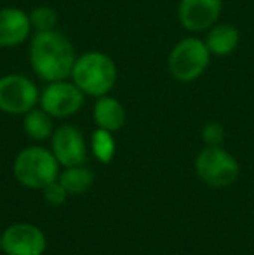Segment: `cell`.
<instances>
[{
    "mask_svg": "<svg viewBox=\"0 0 254 255\" xmlns=\"http://www.w3.org/2000/svg\"><path fill=\"white\" fill-rule=\"evenodd\" d=\"M77 54L71 42L58 30L35 31L30 42V64L44 82L66 80L71 77Z\"/></svg>",
    "mask_w": 254,
    "mask_h": 255,
    "instance_id": "cell-1",
    "label": "cell"
},
{
    "mask_svg": "<svg viewBox=\"0 0 254 255\" xmlns=\"http://www.w3.org/2000/svg\"><path fill=\"white\" fill-rule=\"evenodd\" d=\"M70 78L85 96L98 99L113 89L117 82V66L108 54L89 51L77 56Z\"/></svg>",
    "mask_w": 254,
    "mask_h": 255,
    "instance_id": "cell-2",
    "label": "cell"
},
{
    "mask_svg": "<svg viewBox=\"0 0 254 255\" xmlns=\"http://www.w3.org/2000/svg\"><path fill=\"white\" fill-rule=\"evenodd\" d=\"M58 165L54 153L40 146L23 149L14 160V175L23 186L31 189H44L49 182L56 181Z\"/></svg>",
    "mask_w": 254,
    "mask_h": 255,
    "instance_id": "cell-3",
    "label": "cell"
},
{
    "mask_svg": "<svg viewBox=\"0 0 254 255\" xmlns=\"http://www.w3.org/2000/svg\"><path fill=\"white\" fill-rule=\"evenodd\" d=\"M211 56L213 54L207 49L206 42L195 37H188L173 47L167 57V66L176 80L193 82L207 70Z\"/></svg>",
    "mask_w": 254,
    "mask_h": 255,
    "instance_id": "cell-4",
    "label": "cell"
},
{
    "mask_svg": "<svg viewBox=\"0 0 254 255\" xmlns=\"http://www.w3.org/2000/svg\"><path fill=\"white\" fill-rule=\"evenodd\" d=\"M199 177L213 188H227L239 177L237 160L221 146H206L195 160Z\"/></svg>",
    "mask_w": 254,
    "mask_h": 255,
    "instance_id": "cell-5",
    "label": "cell"
},
{
    "mask_svg": "<svg viewBox=\"0 0 254 255\" xmlns=\"http://www.w3.org/2000/svg\"><path fill=\"white\" fill-rule=\"evenodd\" d=\"M40 101V92L33 80L24 75H5L0 78V111L24 115Z\"/></svg>",
    "mask_w": 254,
    "mask_h": 255,
    "instance_id": "cell-6",
    "label": "cell"
},
{
    "mask_svg": "<svg viewBox=\"0 0 254 255\" xmlns=\"http://www.w3.org/2000/svg\"><path fill=\"white\" fill-rule=\"evenodd\" d=\"M85 94L73 82L58 80L49 82L40 92V108L47 111L52 118H66L75 115L84 106Z\"/></svg>",
    "mask_w": 254,
    "mask_h": 255,
    "instance_id": "cell-7",
    "label": "cell"
},
{
    "mask_svg": "<svg viewBox=\"0 0 254 255\" xmlns=\"http://www.w3.org/2000/svg\"><path fill=\"white\" fill-rule=\"evenodd\" d=\"M2 250L7 255H42L45 250V236L37 226H9L2 235Z\"/></svg>",
    "mask_w": 254,
    "mask_h": 255,
    "instance_id": "cell-8",
    "label": "cell"
},
{
    "mask_svg": "<svg viewBox=\"0 0 254 255\" xmlns=\"http://www.w3.org/2000/svg\"><path fill=\"white\" fill-rule=\"evenodd\" d=\"M221 7V0H181L178 17L185 30L200 33L216 24Z\"/></svg>",
    "mask_w": 254,
    "mask_h": 255,
    "instance_id": "cell-9",
    "label": "cell"
},
{
    "mask_svg": "<svg viewBox=\"0 0 254 255\" xmlns=\"http://www.w3.org/2000/svg\"><path fill=\"white\" fill-rule=\"evenodd\" d=\"M51 146L56 160L64 167H77L85 160V141L73 125H61L51 135Z\"/></svg>",
    "mask_w": 254,
    "mask_h": 255,
    "instance_id": "cell-10",
    "label": "cell"
},
{
    "mask_svg": "<svg viewBox=\"0 0 254 255\" xmlns=\"http://www.w3.org/2000/svg\"><path fill=\"white\" fill-rule=\"evenodd\" d=\"M30 14L17 7L0 9V47H19L31 33Z\"/></svg>",
    "mask_w": 254,
    "mask_h": 255,
    "instance_id": "cell-11",
    "label": "cell"
},
{
    "mask_svg": "<svg viewBox=\"0 0 254 255\" xmlns=\"http://www.w3.org/2000/svg\"><path fill=\"white\" fill-rule=\"evenodd\" d=\"M92 117L99 128L115 132L122 128L124 122H126V110H124L122 103L115 98H110L108 94L98 98L92 110Z\"/></svg>",
    "mask_w": 254,
    "mask_h": 255,
    "instance_id": "cell-12",
    "label": "cell"
},
{
    "mask_svg": "<svg viewBox=\"0 0 254 255\" xmlns=\"http://www.w3.org/2000/svg\"><path fill=\"white\" fill-rule=\"evenodd\" d=\"M241 33L234 24H214L209 28L206 42L207 49L214 56H228L237 49Z\"/></svg>",
    "mask_w": 254,
    "mask_h": 255,
    "instance_id": "cell-13",
    "label": "cell"
},
{
    "mask_svg": "<svg viewBox=\"0 0 254 255\" xmlns=\"http://www.w3.org/2000/svg\"><path fill=\"white\" fill-rule=\"evenodd\" d=\"M23 128L31 139L35 141H44L49 139L54 132L52 127V117L44 111L42 108H33L28 113H24L23 118Z\"/></svg>",
    "mask_w": 254,
    "mask_h": 255,
    "instance_id": "cell-14",
    "label": "cell"
},
{
    "mask_svg": "<svg viewBox=\"0 0 254 255\" xmlns=\"http://www.w3.org/2000/svg\"><path fill=\"white\" fill-rule=\"evenodd\" d=\"M68 195H80L85 193L92 186V174L89 168L77 165V167H66V170L58 179Z\"/></svg>",
    "mask_w": 254,
    "mask_h": 255,
    "instance_id": "cell-15",
    "label": "cell"
},
{
    "mask_svg": "<svg viewBox=\"0 0 254 255\" xmlns=\"http://www.w3.org/2000/svg\"><path fill=\"white\" fill-rule=\"evenodd\" d=\"M91 148L94 156L101 163L112 161L113 156H115V139H113V134L110 130L98 127V130H94V134L91 137Z\"/></svg>",
    "mask_w": 254,
    "mask_h": 255,
    "instance_id": "cell-16",
    "label": "cell"
},
{
    "mask_svg": "<svg viewBox=\"0 0 254 255\" xmlns=\"http://www.w3.org/2000/svg\"><path fill=\"white\" fill-rule=\"evenodd\" d=\"M30 23L35 31L56 30V24H58V12L49 5L35 7V9L30 12Z\"/></svg>",
    "mask_w": 254,
    "mask_h": 255,
    "instance_id": "cell-17",
    "label": "cell"
},
{
    "mask_svg": "<svg viewBox=\"0 0 254 255\" xmlns=\"http://www.w3.org/2000/svg\"><path fill=\"white\" fill-rule=\"evenodd\" d=\"M202 139L206 142V146H223L225 128L216 122H209L202 128Z\"/></svg>",
    "mask_w": 254,
    "mask_h": 255,
    "instance_id": "cell-18",
    "label": "cell"
},
{
    "mask_svg": "<svg viewBox=\"0 0 254 255\" xmlns=\"http://www.w3.org/2000/svg\"><path fill=\"white\" fill-rule=\"evenodd\" d=\"M44 196H45V200H47V203L58 207V205L64 203V200H66V196H68V191L63 188L61 182L56 179V181L49 182L44 188Z\"/></svg>",
    "mask_w": 254,
    "mask_h": 255,
    "instance_id": "cell-19",
    "label": "cell"
},
{
    "mask_svg": "<svg viewBox=\"0 0 254 255\" xmlns=\"http://www.w3.org/2000/svg\"><path fill=\"white\" fill-rule=\"evenodd\" d=\"M0 250H2V236H0Z\"/></svg>",
    "mask_w": 254,
    "mask_h": 255,
    "instance_id": "cell-20",
    "label": "cell"
}]
</instances>
